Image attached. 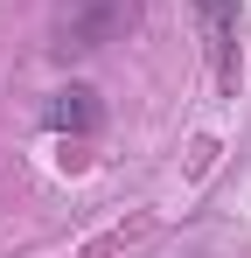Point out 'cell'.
Wrapping results in <instances>:
<instances>
[{"label":"cell","mask_w":251,"mask_h":258,"mask_svg":"<svg viewBox=\"0 0 251 258\" xmlns=\"http://www.w3.org/2000/svg\"><path fill=\"white\" fill-rule=\"evenodd\" d=\"M196 14H203V35H209L216 91H237V14H230V0H196Z\"/></svg>","instance_id":"cell-1"},{"label":"cell","mask_w":251,"mask_h":258,"mask_svg":"<svg viewBox=\"0 0 251 258\" xmlns=\"http://www.w3.org/2000/svg\"><path fill=\"white\" fill-rule=\"evenodd\" d=\"M119 28V0H70L63 7V49H105Z\"/></svg>","instance_id":"cell-2"},{"label":"cell","mask_w":251,"mask_h":258,"mask_svg":"<svg viewBox=\"0 0 251 258\" xmlns=\"http://www.w3.org/2000/svg\"><path fill=\"white\" fill-rule=\"evenodd\" d=\"M49 126L56 133H91L98 126V98H91V91H56V105H49Z\"/></svg>","instance_id":"cell-3"}]
</instances>
